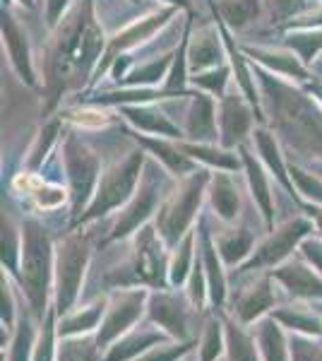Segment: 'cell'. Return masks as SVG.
Returning <instances> with one entry per match:
<instances>
[{
    "instance_id": "6da1fadb",
    "label": "cell",
    "mask_w": 322,
    "mask_h": 361,
    "mask_svg": "<svg viewBox=\"0 0 322 361\" xmlns=\"http://www.w3.org/2000/svg\"><path fill=\"white\" fill-rule=\"evenodd\" d=\"M22 270H25L27 294L34 311L41 313L49 292V243L41 236L37 226H29L25 238V253H22Z\"/></svg>"
},
{
    "instance_id": "7a4b0ae2",
    "label": "cell",
    "mask_w": 322,
    "mask_h": 361,
    "mask_svg": "<svg viewBox=\"0 0 322 361\" xmlns=\"http://www.w3.org/2000/svg\"><path fill=\"white\" fill-rule=\"evenodd\" d=\"M87 265V248L80 238H70L58 255V311H70L75 296L80 292V282Z\"/></svg>"
},
{
    "instance_id": "3957f363",
    "label": "cell",
    "mask_w": 322,
    "mask_h": 361,
    "mask_svg": "<svg viewBox=\"0 0 322 361\" xmlns=\"http://www.w3.org/2000/svg\"><path fill=\"white\" fill-rule=\"evenodd\" d=\"M147 299L144 292H118L111 299V304L106 308V318L101 323L99 330V347H106L109 342H113L116 337H120L123 333L135 325V320L142 316V304Z\"/></svg>"
},
{
    "instance_id": "277c9868",
    "label": "cell",
    "mask_w": 322,
    "mask_h": 361,
    "mask_svg": "<svg viewBox=\"0 0 322 361\" xmlns=\"http://www.w3.org/2000/svg\"><path fill=\"white\" fill-rule=\"evenodd\" d=\"M149 316L168 335L183 340L188 333V308L173 294H154L149 299Z\"/></svg>"
},
{
    "instance_id": "5b68a950",
    "label": "cell",
    "mask_w": 322,
    "mask_h": 361,
    "mask_svg": "<svg viewBox=\"0 0 322 361\" xmlns=\"http://www.w3.org/2000/svg\"><path fill=\"white\" fill-rule=\"evenodd\" d=\"M197 200H200V193H197L195 185H190V188L183 190V195L175 197L173 205L166 207V212H163V217H161V231L168 241H175V238L185 231Z\"/></svg>"
},
{
    "instance_id": "8992f818",
    "label": "cell",
    "mask_w": 322,
    "mask_h": 361,
    "mask_svg": "<svg viewBox=\"0 0 322 361\" xmlns=\"http://www.w3.org/2000/svg\"><path fill=\"white\" fill-rule=\"evenodd\" d=\"M308 226L306 224H301V222H296V224H289L284 231H279L277 236H272L269 241L262 246L260 250H257V255L253 260H250V265L248 267H260V265H272V263H277V260H282L286 253H289V248L296 243V238L306 231Z\"/></svg>"
},
{
    "instance_id": "52a82bcc",
    "label": "cell",
    "mask_w": 322,
    "mask_h": 361,
    "mask_svg": "<svg viewBox=\"0 0 322 361\" xmlns=\"http://www.w3.org/2000/svg\"><path fill=\"white\" fill-rule=\"evenodd\" d=\"M274 306V294L269 289L267 282H260L257 287H250L238 296L236 304V316L243 320V323H253L262 316L265 311Z\"/></svg>"
},
{
    "instance_id": "ba28073f",
    "label": "cell",
    "mask_w": 322,
    "mask_h": 361,
    "mask_svg": "<svg viewBox=\"0 0 322 361\" xmlns=\"http://www.w3.org/2000/svg\"><path fill=\"white\" fill-rule=\"evenodd\" d=\"M132 180H135V161L128 164L123 171H116V176H111V180H106V185L101 188L99 193L94 207H92V214H99L101 209H106L111 205H116L118 200L128 195V190L132 188Z\"/></svg>"
},
{
    "instance_id": "9c48e42d",
    "label": "cell",
    "mask_w": 322,
    "mask_h": 361,
    "mask_svg": "<svg viewBox=\"0 0 322 361\" xmlns=\"http://www.w3.org/2000/svg\"><path fill=\"white\" fill-rule=\"evenodd\" d=\"M277 277L296 296H322V279H318L313 272L301 265L282 267V270H277Z\"/></svg>"
},
{
    "instance_id": "30bf717a",
    "label": "cell",
    "mask_w": 322,
    "mask_h": 361,
    "mask_svg": "<svg viewBox=\"0 0 322 361\" xmlns=\"http://www.w3.org/2000/svg\"><path fill=\"white\" fill-rule=\"evenodd\" d=\"M161 335L159 333H151V330H137V333L123 337V340L116 342L111 347V352L106 354V361H128L132 357H137L140 352H144L151 345H159Z\"/></svg>"
},
{
    "instance_id": "8fae6325",
    "label": "cell",
    "mask_w": 322,
    "mask_h": 361,
    "mask_svg": "<svg viewBox=\"0 0 322 361\" xmlns=\"http://www.w3.org/2000/svg\"><path fill=\"white\" fill-rule=\"evenodd\" d=\"M257 347H260L265 361H286V342L279 325L272 320H262L257 325Z\"/></svg>"
},
{
    "instance_id": "7c38bea8",
    "label": "cell",
    "mask_w": 322,
    "mask_h": 361,
    "mask_svg": "<svg viewBox=\"0 0 322 361\" xmlns=\"http://www.w3.org/2000/svg\"><path fill=\"white\" fill-rule=\"evenodd\" d=\"M137 275L144 279V282L159 284L161 282V255H159V246L154 241V234L147 229L142 243H140V255H137Z\"/></svg>"
},
{
    "instance_id": "4fadbf2b",
    "label": "cell",
    "mask_w": 322,
    "mask_h": 361,
    "mask_svg": "<svg viewBox=\"0 0 322 361\" xmlns=\"http://www.w3.org/2000/svg\"><path fill=\"white\" fill-rule=\"evenodd\" d=\"M106 313V304L104 301H97L94 306L89 308H82V311L73 313L68 316L66 320L61 323V335L63 337H75V335H82V333H89V330L97 328V323L104 318Z\"/></svg>"
},
{
    "instance_id": "5bb4252c",
    "label": "cell",
    "mask_w": 322,
    "mask_h": 361,
    "mask_svg": "<svg viewBox=\"0 0 322 361\" xmlns=\"http://www.w3.org/2000/svg\"><path fill=\"white\" fill-rule=\"evenodd\" d=\"M226 349L231 361H257V345L248 333H243L236 323L226 320Z\"/></svg>"
},
{
    "instance_id": "9a60e30c",
    "label": "cell",
    "mask_w": 322,
    "mask_h": 361,
    "mask_svg": "<svg viewBox=\"0 0 322 361\" xmlns=\"http://www.w3.org/2000/svg\"><path fill=\"white\" fill-rule=\"evenodd\" d=\"M99 342L92 337H68L61 345L58 352V361H99Z\"/></svg>"
},
{
    "instance_id": "2e32d148",
    "label": "cell",
    "mask_w": 322,
    "mask_h": 361,
    "mask_svg": "<svg viewBox=\"0 0 322 361\" xmlns=\"http://www.w3.org/2000/svg\"><path fill=\"white\" fill-rule=\"evenodd\" d=\"M219 354H221V325L216 320H209L207 330L202 335L200 361H216Z\"/></svg>"
},
{
    "instance_id": "e0dca14e",
    "label": "cell",
    "mask_w": 322,
    "mask_h": 361,
    "mask_svg": "<svg viewBox=\"0 0 322 361\" xmlns=\"http://www.w3.org/2000/svg\"><path fill=\"white\" fill-rule=\"evenodd\" d=\"M34 361H54V316L49 313L46 328L41 333L37 349H34Z\"/></svg>"
},
{
    "instance_id": "ac0fdd59",
    "label": "cell",
    "mask_w": 322,
    "mask_h": 361,
    "mask_svg": "<svg viewBox=\"0 0 322 361\" xmlns=\"http://www.w3.org/2000/svg\"><path fill=\"white\" fill-rule=\"evenodd\" d=\"M291 361H322V347L315 342L294 337L291 340Z\"/></svg>"
},
{
    "instance_id": "d6986e66",
    "label": "cell",
    "mask_w": 322,
    "mask_h": 361,
    "mask_svg": "<svg viewBox=\"0 0 322 361\" xmlns=\"http://www.w3.org/2000/svg\"><path fill=\"white\" fill-rule=\"evenodd\" d=\"M188 352H190L188 345H161V347H154L151 352H147L137 361H178Z\"/></svg>"
},
{
    "instance_id": "ffe728a7",
    "label": "cell",
    "mask_w": 322,
    "mask_h": 361,
    "mask_svg": "<svg viewBox=\"0 0 322 361\" xmlns=\"http://www.w3.org/2000/svg\"><path fill=\"white\" fill-rule=\"evenodd\" d=\"M274 320H282V323H286V325H294L296 330H303V333H315V335L322 333V328L315 323L313 318H306V316H301V313L277 311L274 313Z\"/></svg>"
},
{
    "instance_id": "44dd1931",
    "label": "cell",
    "mask_w": 322,
    "mask_h": 361,
    "mask_svg": "<svg viewBox=\"0 0 322 361\" xmlns=\"http://www.w3.org/2000/svg\"><path fill=\"white\" fill-rule=\"evenodd\" d=\"M29 349H32V330H29V325L25 323L15 337L13 347H10V361H27Z\"/></svg>"
},
{
    "instance_id": "7402d4cb",
    "label": "cell",
    "mask_w": 322,
    "mask_h": 361,
    "mask_svg": "<svg viewBox=\"0 0 322 361\" xmlns=\"http://www.w3.org/2000/svg\"><path fill=\"white\" fill-rule=\"evenodd\" d=\"M308 255H310V260L315 263V267L322 270V246H313V243H310V246H308Z\"/></svg>"
}]
</instances>
